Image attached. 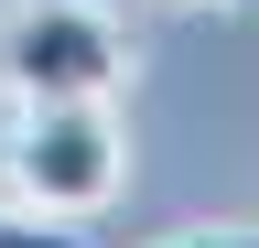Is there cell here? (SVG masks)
Wrapping results in <instances>:
<instances>
[{
  "label": "cell",
  "instance_id": "obj_1",
  "mask_svg": "<svg viewBox=\"0 0 259 248\" xmlns=\"http://www.w3.org/2000/svg\"><path fill=\"white\" fill-rule=\"evenodd\" d=\"M119 173H130V140L108 97H22V130H11V205L32 216H108L119 205Z\"/></svg>",
  "mask_w": 259,
  "mask_h": 248
},
{
  "label": "cell",
  "instance_id": "obj_2",
  "mask_svg": "<svg viewBox=\"0 0 259 248\" xmlns=\"http://www.w3.org/2000/svg\"><path fill=\"white\" fill-rule=\"evenodd\" d=\"M130 65L97 0H11L0 11V86L11 97H108Z\"/></svg>",
  "mask_w": 259,
  "mask_h": 248
},
{
  "label": "cell",
  "instance_id": "obj_3",
  "mask_svg": "<svg viewBox=\"0 0 259 248\" xmlns=\"http://www.w3.org/2000/svg\"><path fill=\"white\" fill-rule=\"evenodd\" d=\"M0 248H87L76 216H32V205H0Z\"/></svg>",
  "mask_w": 259,
  "mask_h": 248
},
{
  "label": "cell",
  "instance_id": "obj_4",
  "mask_svg": "<svg viewBox=\"0 0 259 248\" xmlns=\"http://www.w3.org/2000/svg\"><path fill=\"white\" fill-rule=\"evenodd\" d=\"M162 248H259L248 216H216V227H184V237H162Z\"/></svg>",
  "mask_w": 259,
  "mask_h": 248
},
{
  "label": "cell",
  "instance_id": "obj_5",
  "mask_svg": "<svg viewBox=\"0 0 259 248\" xmlns=\"http://www.w3.org/2000/svg\"><path fill=\"white\" fill-rule=\"evenodd\" d=\"M205 11H248V0H205Z\"/></svg>",
  "mask_w": 259,
  "mask_h": 248
}]
</instances>
